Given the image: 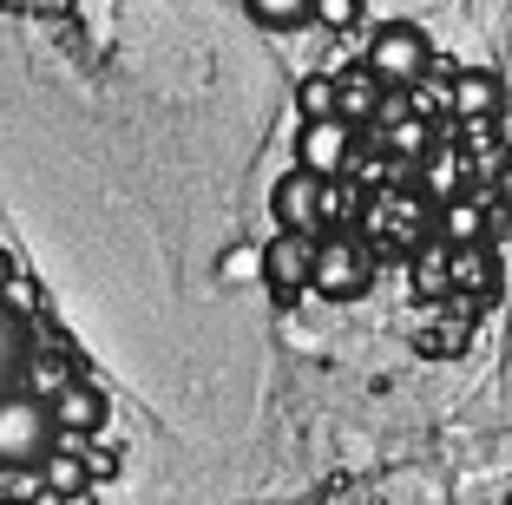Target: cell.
<instances>
[{
	"instance_id": "6da1fadb",
	"label": "cell",
	"mask_w": 512,
	"mask_h": 505,
	"mask_svg": "<svg viewBox=\"0 0 512 505\" xmlns=\"http://www.w3.org/2000/svg\"><path fill=\"white\" fill-rule=\"evenodd\" d=\"M53 446H60V420H53V401L14 387V394H0V466H46L53 460Z\"/></svg>"
},
{
	"instance_id": "7a4b0ae2",
	"label": "cell",
	"mask_w": 512,
	"mask_h": 505,
	"mask_svg": "<svg viewBox=\"0 0 512 505\" xmlns=\"http://www.w3.org/2000/svg\"><path fill=\"white\" fill-rule=\"evenodd\" d=\"M362 66H368V73H375L388 92H414L427 73H434V40H427L421 20H381V27L368 33Z\"/></svg>"
},
{
	"instance_id": "3957f363",
	"label": "cell",
	"mask_w": 512,
	"mask_h": 505,
	"mask_svg": "<svg viewBox=\"0 0 512 505\" xmlns=\"http://www.w3.org/2000/svg\"><path fill=\"white\" fill-rule=\"evenodd\" d=\"M270 210H276V230H296V237H322L329 230V184L316 171L289 164L270 191Z\"/></svg>"
},
{
	"instance_id": "277c9868",
	"label": "cell",
	"mask_w": 512,
	"mask_h": 505,
	"mask_svg": "<svg viewBox=\"0 0 512 505\" xmlns=\"http://www.w3.org/2000/svg\"><path fill=\"white\" fill-rule=\"evenodd\" d=\"M316 250L322 237H296V230H276L263 243V283L276 302H296L302 289H316Z\"/></svg>"
},
{
	"instance_id": "5b68a950",
	"label": "cell",
	"mask_w": 512,
	"mask_h": 505,
	"mask_svg": "<svg viewBox=\"0 0 512 505\" xmlns=\"http://www.w3.org/2000/svg\"><path fill=\"white\" fill-rule=\"evenodd\" d=\"M368 283H375L368 243H355V237H322V250H316V296L355 302V296H368Z\"/></svg>"
},
{
	"instance_id": "8992f818",
	"label": "cell",
	"mask_w": 512,
	"mask_h": 505,
	"mask_svg": "<svg viewBox=\"0 0 512 505\" xmlns=\"http://www.w3.org/2000/svg\"><path fill=\"white\" fill-rule=\"evenodd\" d=\"M355 145H362V138H355L348 119H316V125H302V132H296V164H302V171H316L322 184H335L348 164H355Z\"/></svg>"
},
{
	"instance_id": "52a82bcc",
	"label": "cell",
	"mask_w": 512,
	"mask_h": 505,
	"mask_svg": "<svg viewBox=\"0 0 512 505\" xmlns=\"http://www.w3.org/2000/svg\"><path fill=\"white\" fill-rule=\"evenodd\" d=\"M447 105L467 125H493L499 105H506V79H499L493 66H460V73L447 79Z\"/></svg>"
},
{
	"instance_id": "ba28073f",
	"label": "cell",
	"mask_w": 512,
	"mask_h": 505,
	"mask_svg": "<svg viewBox=\"0 0 512 505\" xmlns=\"http://www.w3.org/2000/svg\"><path fill=\"white\" fill-rule=\"evenodd\" d=\"M27 368H33V322H27V309H14L0 296V394H14V381Z\"/></svg>"
},
{
	"instance_id": "9c48e42d",
	"label": "cell",
	"mask_w": 512,
	"mask_h": 505,
	"mask_svg": "<svg viewBox=\"0 0 512 505\" xmlns=\"http://www.w3.org/2000/svg\"><path fill=\"white\" fill-rule=\"evenodd\" d=\"M486 230H493V204H486V197H453V204H440V237H447V250H480Z\"/></svg>"
},
{
	"instance_id": "30bf717a",
	"label": "cell",
	"mask_w": 512,
	"mask_h": 505,
	"mask_svg": "<svg viewBox=\"0 0 512 505\" xmlns=\"http://www.w3.org/2000/svg\"><path fill=\"white\" fill-rule=\"evenodd\" d=\"M381 79L368 73V66H355V73H335V112H342L348 125H368V119H381L388 105H381Z\"/></svg>"
},
{
	"instance_id": "8fae6325",
	"label": "cell",
	"mask_w": 512,
	"mask_h": 505,
	"mask_svg": "<svg viewBox=\"0 0 512 505\" xmlns=\"http://www.w3.org/2000/svg\"><path fill=\"white\" fill-rule=\"evenodd\" d=\"M53 420H60V433H99L106 427V394L92 381H73L53 394Z\"/></svg>"
},
{
	"instance_id": "7c38bea8",
	"label": "cell",
	"mask_w": 512,
	"mask_h": 505,
	"mask_svg": "<svg viewBox=\"0 0 512 505\" xmlns=\"http://www.w3.org/2000/svg\"><path fill=\"white\" fill-rule=\"evenodd\" d=\"M243 14L263 33H296V27L316 20V0H243Z\"/></svg>"
},
{
	"instance_id": "4fadbf2b",
	"label": "cell",
	"mask_w": 512,
	"mask_h": 505,
	"mask_svg": "<svg viewBox=\"0 0 512 505\" xmlns=\"http://www.w3.org/2000/svg\"><path fill=\"white\" fill-rule=\"evenodd\" d=\"M296 105H302V125L342 119V112H335V73H309V79L296 86Z\"/></svg>"
},
{
	"instance_id": "5bb4252c",
	"label": "cell",
	"mask_w": 512,
	"mask_h": 505,
	"mask_svg": "<svg viewBox=\"0 0 512 505\" xmlns=\"http://www.w3.org/2000/svg\"><path fill=\"white\" fill-rule=\"evenodd\" d=\"M362 20H368L362 0H316V27H329V33H355Z\"/></svg>"
},
{
	"instance_id": "9a60e30c",
	"label": "cell",
	"mask_w": 512,
	"mask_h": 505,
	"mask_svg": "<svg viewBox=\"0 0 512 505\" xmlns=\"http://www.w3.org/2000/svg\"><path fill=\"white\" fill-rule=\"evenodd\" d=\"M414 283H421V289H447L453 283V263L440 250H421V256H414Z\"/></svg>"
},
{
	"instance_id": "2e32d148",
	"label": "cell",
	"mask_w": 512,
	"mask_h": 505,
	"mask_svg": "<svg viewBox=\"0 0 512 505\" xmlns=\"http://www.w3.org/2000/svg\"><path fill=\"white\" fill-rule=\"evenodd\" d=\"M388 145L401 151V158H421V151H427V125H421V119H414V125H394Z\"/></svg>"
},
{
	"instance_id": "e0dca14e",
	"label": "cell",
	"mask_w": 512,
	"mask_h": 505,
	"mask_svg": "<svg viewBox=\"0 0 512 505\" xmlns=\"http://www.w3.org/2000/svg\"><path fill=\"white\" fill-rule=\"evenodd\" d=\"M14 283H20V276H14V256L0 250V296H7V289H14Z\"/></svg>"
},
{
	"instance_id": "ac0fdd59",
	"label": "cell",
	"mask_w": 512,
	"mask_h": 505,
	"mask_svg": "<svg viewBox=\"0 0 512 505\" xmlns=\"http://www.w3.org/2000/svg\"><path fill=\"white\" fill-rule=\"evenodd\" d=\"M0 505H27V499H0Z\"/></svg>"
},
{
	"instance_id": "d6986e66",
	"label": "cell",
	"mask_w": 512,
	"mask_h": 505,
	"mask_svg": "<svg viewBox=\"0 0 512 505\" xmlns=\"http://www.w3.org/2000/svg\"><path fill=\"white\" fill-rule=\"evenodd\" d=\"M506 505H512V499H506Z\"/></svg>"
}]
</instances>
